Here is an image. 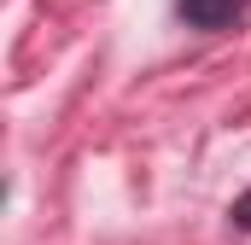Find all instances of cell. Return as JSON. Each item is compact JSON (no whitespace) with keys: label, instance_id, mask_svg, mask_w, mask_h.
Returning <instances> with one entry per match:
<instances>
[{"label":"cell","instance_id":"7a4b0ae2","mask_svg":"<svg viewBox=\"0 0 251 245\" xmlns=\"http://www.w3.org/2000/svg\"><path fill=\"white\" fill-rule=\"evenodd\" d=\"M228 222H234V228H251V193H246V198H234V210H228Z\"/></svg>","mask_w":251,"mask_h":245},{"label":"cell","instance_id":"6da1fadb","mask_svg":"<svg viewBox=\"0 0 251 245\" xmlns=\"http://www.w3.org/2000/svg\"><path fill=\"white\" fill-rule=\"evenodd\" d=\"M176 12L187 18L193 29H228L246 12V0H176Z\"/></svg>","mask_w":251,"mask_h":245}]
</instances>
